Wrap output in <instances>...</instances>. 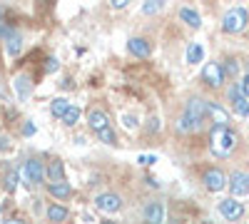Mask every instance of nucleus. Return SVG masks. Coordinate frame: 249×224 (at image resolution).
I'll return each instance as SVG.
<instances>
[{
	"mask_svg": "<svg viewBox=\"0 0 249 224\" xmlns=\"http://www.w3.org/2000/svg\"><path fill=\"white\" fill-rule=\"evenodd\" d=\"M127 3H130V0H112L110 5H112L115 10H124V8H127Z\"/></svg>",
	"mask_w": 249,
	"mask_h": 224,
	"instance_id": "f704fd0d",
	"label": "nucleus"
},
{
	"mask_svg": "<svg viewBox=\"0 0 249 224\" xmlns=\"http://www.w3.org/2000/svg\"><path fill=\"white\" fill-rule=\"evenodd\" d=\"M247 25H249V13H247V8H242V5L230 8V10L222 15V30H224L227 35H237V33H242Z\"/></svg>",
	"mask_w": 249,
	"mask_h": 224,
	"instance_id": "f03ea898",
	"label": "nucleus"
},
{
	"mask_svg": "<svg viewBox=\"0 0 249 224\" xmlns=\"http://www.w3.org/2000/svg\"><path fill=\"white\" fill-rule=\"evenodd\" d=\"M0 83H3V80H0Z\"/></svg>",
	"mask_w": 249,
	"mask_h": 224,
	"instance_id": "58836bf2",
	"label": "nucleus"
},
{
	"mask_svg": "<svg viewBox=\"0 0 249 224\" xmlns=\"http://www.w3.org/2000/svg\"><path fill=\"white\" fill-rule=\"evenodd\" d=\"M202 127H204V122H197V120L187 117V115H182V112H179V117L175 120V132H177V135H195V132H199Z\"/></svg>",
	"mask_w": 249,
	"mask_h": 224,
	"instance_id": "dca6fc26",
	"label": "nucleus"
},
{
	"mask_svg": "<svg viewBox=\"0 0 249 224\" xmlns=\"http://www.w3.org/2000/svg\"><path fill=\"white\" fill-rule=\"evenodd\" d=\"M45 182L55 185V182H65V165L60 159H50L45 162Z\"/></svg>",
	"mask_w": 249,
	"mask_h": 224,
	"instance_id": "a211bd4d",
	"label": "nucleus"
},
{
	"mask_svg": "<svg viewBox=\"0 0 249 224\" xmlns=\"http://www.w3.org/2000/svg\"><path fill=\"white\" fill-rule=\"evenodd\" d=\"M239 87H242V92H244V97L249 100V72L242 77V83H239Z\"/></svg>",
	"mask_w": 249,
	"mask_h": 224,
	"instance_id": "72a5a7b5",
	"label": "nucleus"
},
{
	"mask_svg": "<svg viewBox=\"0 0 249 224\" xmlns=\"http://www.w3.org/2000/svg\"><path fill=\"white\" fill-rule=\"evenodd\" d=\"M224 70H222V63H207L202 68V83L210 87V90H219L224 85Z\"/></svg>",
	"mask_w": 249,
	"mask_h": 224,
	"instance_id": "0eeeda50",
	"label": "nucleus"
},
{
	"mask_svg": "<svg viewBox=\"0 0 249 224\" xmlns=\"http://www.w3.org/2000/svg\"><path fill=\"white\" fill-rule=\"evenodd\" d=\"M88 127H90V132L95 135V137H100L102 132H107L110 127H115L112 125V120H110V115L102 110V107H97V105H92L90 110H88Z\"/></svg>",
	"mask_w": 249,
	"mask_h": 224,
	"instance_id": "20e7f679",
	"label": "nucleus"
},
{
	"mask_svg": "<svg viewBox=\"0 0 249 224\" xmlns=\"http://www.w3.org/2000/svg\"><path fill=\"white\" fill-rule=\"evenodd\" d=\"M127 52L140 57V60H147L152 55V43L147 37H142V35H135V37L127 40Z\"/></svg>",
	"mask_w": 249,
	"mask_h": 224,
	"instance_id": "ddd939ff",
	"label": "nucleus"
},
{
	"mask_svg": "<svg viewBox=\"0 0 249 224\" xmlns=\"http://www.w3.org/2000/svg\"><path fill=\"white\" fill-rule=\"evenodd\" d=\"M13 150V142L8 135H0V152H10Z\"/></svg>",
	"mask_w": 249,
	"mask_h": 224,
	"instance_id": "7c9ffc66",
	"label": "nucleus"
},
{
	"mask_svg": "<svg viewBox=\"0 0 249 224\" xmlns=\"http://www.w3.org/2000/svg\"><path fill=\"white\" fill-rule=\"evenodd\" d=\"M0 17H3V5H0Z\"/></svg>",
	"mask_w": 249,
	"mask_h": 224,
	"instance_id": "4c0bfd02",
	"label": "nucleus"
},
{
	"mask_svg": "<svg viewBox=\"0 0 249 224\" xmlns=\"http://www.w3.org/2000/svg\"><path fill=\"white\" fill-rule=\"evenodd\" d=\"M70 105H72V103H70L68 97H53V100H50V115L57 117V120H62V115L68 112Z\"/></svg>",
	"mask_w": 249,
	"mask_h": 224,
	"instance_id": "5701e85b",
	"label": "nucleus"
},
{
	"mask_svg": "<svg viewBox=\"0 0 249 224\" xmlns=\"http://www.w3.org/2000/svg\"><path fill=\"white\" fill-rule=\"evenodd\" d=\"M0 224H30L28 219H23V217H5Z\"/></svg>",
	"mask_w": 249,
	"mask_h": 224,
	"instance_id": "473e14b6",
	"label": "nucleus"
},
{
	"mask_svg": "<svg viewBox=\"0 0 249 224\" xmlns=\"http://www.w3.org/2000/svg\"><path fill=\"white\" fill-rule=\"evenodd\" d=\"M227 182H230V177H227L219 167H207L202 172V185H204L207 192H214V194L222 192L227 187Z\"/></svg>",
	"mask_w": 249,
	"mask_h": 224,
	"instance_id": "423d86ee",
	"label": "nucleus"
},
{
	"mask_svg": "<svg viewBox=\"0 0 249 224\" xmlns=\"http://www.w3.org/2000/svg\"><path fill=\"white\" fill-rule=\"evenodd\" d=\"M227 187H230L232 197H247L249 194V172L247 170H234L230 174V182H227Z\"/></svg>",
	"mask_w": 249,
	"mask_h": 224,
	"instance_id": "9b49d317",
	"label": "nucleus"
},
{
	"mask_svg": "<svg viewBox=\"0 0 249 224\" xmlns=\"http://www.w3.org/2000/svg\"><path fill=\"white\" fill-rule=\"evenodd\" d=\"M207 103H210V100H204V97H199V95L187 97V103H184V107H182V115L192 117V120H197V122H207Z\"/></svg>",
	"mask_w": 249,
	"mask_h": 224,
	"instance_id": "6e6552de",
	"label": "nucleus"
},
{
	"mask_svg": "<svg viewBox=\"0 0 249 224\" xmlns=\"http://www.w3.org/2000/svg\"><path fill=\"white\" fill-rule=\"evenodd\" d=\"M144 182H147V187H155V190L160 187V182H157L155 177H144Z\"/></svg>",
	"mask_w": 249,
	"mask_h": 224,
	"instance_id": "c9c22d12",
	"label": "nucleus"
},
{
	"mask_svg": "<svg viewBox=\"0 0 249 224\" xmlns=\"http://www.w3.org/2000/svg\"><path fill=\"white\" fill-rule=\"evenodd\" d=\"M162 130V122H160V117L155 115V117H150L147 120V127H144V132H160Z\"/></svg>",
	"mask_w": 249,
	"mask_h": 224,
	"instance_id": "c85d7f7f",
	"label": "nucleus"
},
{
	"mask_svg": "<svg viewBox=\"0 0 249 224\" xmlns=\"http://www.w3.org/2000/svg\"><path fill=\"white\" fill-rule=\"evenodd\" d=\"M100 224H117V222H115V219H102Z\"/></svg>",
	"mask_w": 249,
	"mask_h": 224,
	"instance_id": "e433bc0d",
	"label": "nucleus"
},
{
	"mask_svg": "<svg viewBox=\"0 0 249 224\" xmlns=\"http://www.w3.org/2000/svg\"><path fill=\"white\" fill-rule=\"evenodd\" d=\"M57 68H60V60H57L55 55H48V57H45V65H43V72L50 75V72H55Z\"/></svg>",
	"mask_w": 249,
	"mask_h": 224,
	"instance_id": "cd10ccee",
	"label": "nucleus"
},
{
	"mask_svg": "<svg viewBox=\"0 0 249 224\" xmlns=\"http://www.w3.org/2000/svg\"><path fill=\"white\" fill-rule=\"evenodd\" d=\"M222 70H224V77H237L239 75V60L237 57H224Z\"/></svg>",
	"mask_w": 249,
	"mask_h": 224,
	"instance_id": "a878e982",
	"label": "nucleus"
},
{
	"mask_svg": "<svg viewBox=\"0 0 249 224\" xmlns=\"http://www.w3.org/2000/svg\"><path fill=\"white\" fill-rule=\"evenodd\" d=\"M23 177L30 187H37L45 182V162L40 157H28L23 162Z\"/></svg>",
	"mask_w": 249,
	"mask_h": 224,
	"instance_id": "7ed1b4c3",
	"label": "nucleus"
},
{
	"mask_svg": "<svg viewBox=\"0 0 249 224\" xmlns=\"http://www.w3.org/2000/svg\"><path fill=\"white\" fill-rule=\"evenodd\" d=\"M18 185H20V172H18L15 167H5V172H3V182H0V187H3L8 194H13V192L18 190Z\"/></svg>",
	"mask_w": 249,
	"mask_h": 224,
	"instance_id": "412c9836",
	"label": "nucleus"
},
{
	"mask_svg": "<svg viewBox=\"0 0 249 224\" xmlns=\"http://www.w3.org/2000/svg\"><path fill=\"white\" fill-rule=\"evenodd\" d=\"M162 5H164L162 0H147V3L142 5V13H144V15H155V13L162 10Z\"/></svg>",
	"mask_w": 249,
	"mask_h": 224,
	"instance_id": "bb28decb",
	"label": "nucleus"
},
{
	"mask_svg": "<svg viewBox=\"0 0 249 224\" xmlns=\"http://www.w3.org/2000/svg\"><path fill=\"white\" fill-rule=\"evenodd\" d=\"M45 219L50 224H65L70 219V207L60 205V202H50V205L45 207Z\"/></svg>",
	"mask_w": 249,
	"mask_h": 224,
	"instance_id": "4468645a",
	"label": "nucleus"
},
{
	"mask_svg": "<svg viewBox=\"0 0 249 224\" xmlns=\"http://www.w3.org/2000/svg\"><path fill=\"white\" fill-rule=\"evenodd\" d=\"M227 100H230V105H232V112H234V115H239V117H249V100L244 97L239 83L227 90Z\"/></svg>",
	"mask_w": 249,
	"mask_h": 224,
	"instance_id": "9d476101",
	"label": "nucleus"
},
{
	"mask_svg": "<svg viewBox=\"0 0 249 224\" xmlns=\"http://www.w3.org/2000/svg\"><path fill=\"white\" fill-rule=\"evenodd\" d=\"M202 60H204V48L199 43H190V45H187V63L197 65V63H202Z\"/></svg>",
	"mask_w": 249,
	"mask_h": 224,
	"instance_id": "b1692460",
	"label": "nucleus"
},
{
	"mask_svg": "<svg viewBox=\"0 0 249 224\" xmlns=\"http://www.w3.org/2000/svg\"><path fill=\"white\" fill-rule=\"evenodd\" d=\"M124 207V199L117 192H100L95 194V209L105 212V214H117Z\"/></svg>",
	"mask_w": 249,
	"mask_h": 224,
	"instance_id": "39448f33",
	"label": "nucleus"
},
{
	"mask_svg": "<svg viewBox=\"0 0 249 224\" xmlns=\"http://www.w3.org/2000/svg\"><path fill=\"white\" fill-rule=\"evenodd\" d=\"M237 147V132L232 127H214L210 130V150L214 157L224 159V157H230Z\"/></svg>",
	"mask_w": 249,
	"mask_h": 224,
	"instance_id": "f257e3e1",
	"label": "nucleus"
},
{
	"mask_svg": "<svg viewBox=\"0 0 249 224\" xmlns=\"http://www.w3.org/2000/svg\"><path fill=\"white\" fill-rule=\"evenodd\" d=\"M35 130H37V127H35V122H30V120H25V122H23V135H25V137H33V135H35Z\"/></svg>",
	"mask_w": 249,
	"mask_h": 224,
	"instance_id": "2f4dec72",
	"label": "nucleus"
},
{
	"mask_svg": "<svg viewBox=\"0 0 249 224\" xmlns=\"http://www.w3.org/2000/svg\"><path fill=\"white\" fill-rule=\"evenodd\" d=\"M142 224H164V205L160 199H147L142 205Z\"/></svg>",
	"mask_w": 249,
	"mask_h": 224,
	"instance_id": "1a4fd4ad",
	"label": "nucleus"
},
{
	"mask_svg": "<svg viewBox=\"0 0 249 224\" xmlns=\"http://www.w3.org/2000/svg\"><path fill=\"white\" fill-rule=\"evenodd\" d=\"M217 209H219V214H222L227 222H239V219L244 217V205H242L239 199H234V197L222 199L219 205H217Z\"/></svg>",
	"mask_w": 249,
	"mask_h": 224,
	"instance_id": "f8f14e48",
	"label": "nucleus"
},
{
	"mask_svg": "<svg viewBox=\"0 0 249 224\" xmlns=\"http://www.w3.org/2000/svg\"><path fill=\"white\" fill-rule=\"evenodd\" d=\"M177 15H179V20H182L187 28H195V30H197V28L202 25V15H199L195 8H190V5H182Z\"/></svg>",
	"mask_w": 249,
	"mask_h": 224,
	"instance_id": "aec40b11",
	"label": "nucleus"
},
{
	"mask_svg": "<svg viewBox=\"0 0 249 224\" xmlns=\"http://www.w3.org/2000/svg\"><path fill=\"white\" fill-rule=\"evenodd\" d=\"M80 115H82V110H80L77 105H70L68 112L62 115V125H65V127H75L77 122H80Z\"/></svg>",
	"mask_w": 249,
	"mask_h": 224,
	"instance_id": "393cba45",
	"label": "nucleus"
},
{
	"mask_svg": "<svg viewBox=\"0 0 249 224\" xmlns=\"http://www.w3.org/2000/svg\"><path fill=\"white\" fill-rule=\"evenodd\" d=\"M5 52H8V57H18L20 52H23V35L13 33V35L5 40Z\"/></svg>",
	"mask_w": 249,
	"mask_h": 224,
	"instance_id": "4be33fe9",
	"label": "nucleus"
},
{
	"mask_svg": "<svg viewBox=\"0 0 249 224\" xmlns=\"http://www.w3.org/2000/svg\"><path fill=\"white\" fill-rule=\"evenodd\" d=\"M207 120L214 122V127H230V112H227L219 103H207Z\"/></svg>",
	"mask_w": 249,
	"mask_h": 224,
	"instance_id": "2eb2a0df",
	"label": "nucleus"
},
{
	"mask_svg": "<svg viewBox=\"0 0 249 224\" xmlns=\"http://www.w3.org/2000/svg\"><path fill=\"white\" fill-rule=\"evenodd\" d=\"M48 194L55 199V202H65V199H70L72 194H75V190H72V185L65 179V182H55V185H48Z\"/></svg>",
	"mask_w": 249,
	"mask_h": 224,
	"instance_id": "6ab92c4d",
	"label": "nucleus"
},
{
	"mask_svg": "<svg viewBox=\"0 0 249 224\" xmlns=\"http://www.w3.org/2000/svg\"><path fill=\"white\" fill-rule=\"evenodd\" d=\"M33 87H35V83H33V77H30V75H25V72L15 75V80H13V90H15V95H18L20 100H28L30 92H33Z\"/></svg>",
	"mask_w": 249,
	"mask_h": 224,
	"instance_id": "f3484780",
	"label": "nucleus"
},
{
	"mask_svg": "<svg viewBox=\"0 0 249 224\" xmlns=\"http://www.w3.org/2000/svg\"><path fill=\"white\" fill-rule=\"evenodd\" d=\"M137 162H140L142 167H152L155 162H157V155H140V157H137Z\"/></svg>",
	"mask_w": 249,
	"mask_h": 224,
	"instance_id": "c756f323",
	"label": "nucleus"
}]
</instances>
